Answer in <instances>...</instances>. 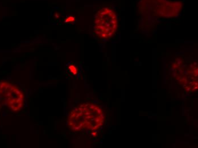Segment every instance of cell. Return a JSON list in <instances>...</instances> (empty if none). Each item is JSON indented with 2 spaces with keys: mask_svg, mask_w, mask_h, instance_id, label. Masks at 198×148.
<instances>
[{
  "mask_svg": "<svg viewBox=\"0 0 198 148\" xmlns=\"http://www.w3.org/2000/svg\"><path fill=\"white\" fill-rule=\"evenodd\" d=\"M93 25L95 33L99 38H112L115 35L119 26L115 11L109 7L100 9L95 16Z\"/></svg>",
  "mask_w": 198,
  "mask_h": 148,
  "instance_id": "cell-2",
  "label": "cell"
},
{
  "mask_svg": "<svg viewBox=\"0 0 198 148\" xmlns=\"http://www.w3.org/2000/svg\"><path fill=\"white\" fill-rule=\"evenodd\" d=\"M0 97L5 104L13 111L22 109L24 103V95L17 87L8 82L0 83Z\"/></svg>",
  "mask_w": 198,
  "mask_h": 148,
  "instance_id": "cell-3",
  "label": "cell"
},
{
  "mask_svg": "<svg viewBox=\"0 0 198 148\" xmlns=\"http://www.w3.org/2000/svg\"><path fill=\"white\" fill-rule=\"evenodd\" d=\"M75 18L73 16H69L68 17H67L66 18V20H65V22H67V23H69V22H73L75 21Z\"/></svg>",
  "mask_w": 198,
  "mask_h": 148,
  "instance_id": "cell-5",
  "label": "cell"
},
{
  "mask_svg": "<svg viewBox=\"0 0 198 148\" xmlns=\"http://www.w3.org/2000/svg\"><path fill=\"white\" fill-rule=\"evenodd\" d=\"M104 114L100 107L91 103H85L75 107L68 118V124L73 131H96L101 128Z\"/></svg>",
  "mask_w": 198,
  "mask_h": 148,
  "instance_id": "cell-1",
  "label": "cell"
},
{
  "mask_svg": "<svg viewBox=\"0 0 198 148\" xmlns=\"http://www.w3.org/2000/svg\"><path fill=\"white\" fill-rule=\"evenodd\" d=\"M68 70H70L71 73L74 75H76L78 72V68L75 65H70L68 67Z\"/></svg>",
  "mask_w": 198,
  "mask_h": 148,
  "instance_id": "cell-4",
  "label": "cell"
}]
</instances>
